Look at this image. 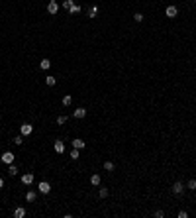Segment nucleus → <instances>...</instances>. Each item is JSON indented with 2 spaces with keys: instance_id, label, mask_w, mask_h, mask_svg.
Instances as JSON below:
<instances>
[{
  "instance_id": "obj_4",
  "label": "nucleus",
  "mask_w": 196,
  "mask_h": 218,
  "mask_svg": "<svg viewBox=\"0 0 196 218\" xmlns=\"http://www.w3.org/2000/svg\"><path fill=\"white\" fill-rule=\"evenodd\" d=\"M33 132V126L32 124H22V126H20V134H22V136H30V134Z\"/></svg>"
},
{
  "instance_id": "obj_1",
  "label": "nucleus",
  "mask_w": 196,
  "mask_h": 218,
  "mask_svg": "<svg viewBox=\"0 0 196 218\" xmlns=\"http://www.w3.org/2000/svg\"><path fill=\"white\" fill-rule=\"evenodd\" d=\"M37 191H39L41 195H49V192H51V185H49L47 181H41L39 185H37Z\"/></svg>"
},
{
  "instance_id": "obj_20",
  "label": "nucleus",
  "mask_w": 196,
  "mask_h": 218,
  "mask_svg": "<svg viewBox=\"0 0 196 218\" xmlns=\"http://www.w3.org/2000/svg\"><path fill=\"white\" fill-rule=\"evenodd\" d=\"M186 189H190V191H196V179H190V181L186 183Z\"/></svg>"
},
{
  "instance_id": "obj_23",
  "label": "nucleus",
  "mask_w": 196,
  "mask_h": 218,
  "mask_svg": "<svg viewBox=\"0 0 196 218\" xmlns=\"http://www.w3.org/2000/svg\"><path fill=\"white\" fill-rule=\"evenodd\" d=\"M104 169L106 171H114V161H106L104 163Z\"/></svg>"
},
{
  "instance_id": "obj_22",
  "label": "nucleus",
  "mask_w": 196,
  "mask_h": 218,
  "mask_svg": "<svg viewBox=\"0 0 196 218\" xmlns=\"http://www.w3.org/2000/svg\"><path fill=\"white\" fill-rule=\"evenodd\" d=\"M78 152H81V149H75V148H73V152L69 153V157L73 159V161H75V159H78Z\"/></svg>"
},
{
  "instance_id": "obj_9",
  "label": "nucleus",
  "mask_w": 196,
  "mask_h": 218,
  "mask_svg": "<svg viewBox=\"0 0 196 218\" xmlns=\"http://www.w3.org/2000/svg\"><path fill=\"white\" fill-rule=\"evenodd\" d=\"M73 116H75V118H85V116H86V108H77V110H75L73 112Z\"/></svg>"
},
{
  "instance_id": "obj_5",
  "label": "nucleus",
  "mask_w": 196,
  "mask_h": 218,
  "mask_svg": "<svg viewBox=\"0 0 196 218\" xmlns=\"http://www.w3.org/2000/svg\"><path fill=\"white\" fill-rule=\"evenodd\" d=\"M47 12H49V14H51V16H55L57 12H59V4H57L55 0H51V2L47 4Z\"/></svg>"
},
{
  "instance_id": "obj_6",
  "label": "nucleus",
  "mask_w": 196,
  "mask_h": 218,
  "mask_svg": "<svg viewBox=\"0 0 196 218\" xmlns=\"http://www.w3.org/2000/svg\"><path fill=\"white\" fill-rule=\"evenodd\" d=\"M173 192H174V195H182V192H184V185H182L181 181H177L173 185Z\"/></svg>"
},
{
  "instance_id": "obj_16",
  "label": "nucleus",
  "mask_w": 196,
  "mask_h": 218,
  "mask_svg": "<svg viewBox=\"0 0 196 218\" xmlns=\"http://www.w3.org/2000/svg\"><path fill=\"white\" fill-rule=\"evenodd\" d=\"M26 200L28 203H33V200H35V191H28L26 192Z\"/></svg>"
},
{
  "instance_id": "obj_11",
  "label": "nucleus",
  "mask_w": 196,
  "mask_h": 218,
  "mask_svg": "<svg viewBox=\"0 0 196 218\" xmlns=\"http://www.w3.org/2000/svg\"><path fill=\"white\" fill-rule=\"evenodd\" d=\"M26 216V208H22V206H18L14 210V218H24Z\"/></svg>"
},
{
  "instance_id": "obj_10",
  "label": "nucleus",
  "mask_w": 196,
  "mask_h": 218,
  "mask_svg": "<svg viewBox=\"0 0 196 218\" xmlns=\"http://www.w3.org/2000/svg\"><path fill=\"white\" fill-rule=\"evenodd\" d=\"M53 149H55L57 153H63V152H65V144H63L61 140H57V141H55V145H53Z\"/></svg>"
},
{
  "instance_id": "obj_14",
  "label": "nucleus",
  "mask_w": 196,
  "mask_h": 218,
  "mask_svg": "<svg viewBox=\"0 0 196 218\" xmlns=\"http://www.w3.org/2000/svg\"><path fill=\"white\" fill-rule=\"evenodd\" d=\"M98 16V6H90L88 8V18H96Z\"/></svg>"
},
{
  "instance_id": "obj_15",
  "label": "nucleus",
  "mask_w": 196,
  "mask_h": 218,
  "mask_svg": "<svg viewBox=\"0 0 196 218\" xmlns=\"http://www.w3.org/2000/svg\"><path fill=\"white\" fill-rule=\"evenodd\" d=\"M100 181H102V179H100V175H98V173H94L92 177H90V183H92L94 187H98V185H100Z\"/></svg>"
},
{
  "instance_id": "obj_26",
  "label": "nucleus",
  "mask_w": 196,
  "mask_h": 218,
  "mask_svg": "<svg viewBox=\"0 0 196 218\" xmlns=\"http://www.w3.org/2000/svg\"><path fill=\"white\" fill-rule=\"evenodd\" d=\"M133 20H135V22H143V14H141V12H135V14H133Z\"/></svg>"
},
{
  "instance_id": "obj_17",
  "label": "nucleus",
  "mask_w": 196,
  "mask_h": 218,
  "mask_svg": "<svg viewBox=\"0 0 196 218\" xmlns=\"http://www.w3.org/2000/svg\"><path fill=\"white\" fill-rule=\"evenodd\" d=\"M55 83H57L55 77H51V75H49V77H45V85H47V87H53Z\"/></svg>"
},
{
  "instance_id": "obj_28",
  "label": "nucleus",
  "mask_w": 196,
  "mask_h": 218,
  "mask_svg": "<svg viewBox=\"0 0 196 218\" xmlns=\"http://www.w3.org/2000/svg\"><path fill=\"white\" fill-rule=\"evenodd\" d=\"M178 218H188V212H184V210H181V212H178Z\"/></svg>"
},
{
  "instance_id": "obj_19",
  "label": "nucleus",
  "mask_w": 196,
  "mask_h": 218,
  "mask_svg": "<svg viewBox=\"0 0 196 218\" xmlns=\"http://www.w3.org/2000/svg\"><path fill=\"white\" fill-rule=\"evenodd\" d=\"M61 102H63V106H69V104L73 102V98H71V94H65L63 98H61Z\"/></svg>"
},
{
  "instance_id": "obj_30",
  "label": "nucleus",
  "mask_w": 196,
  "mask_h": 218,
  "mask_svg": "<svg viewBox=\"0 0 196 218\" xmlns=\"http://www.w3.org/2000/svg\"><path fill=\"white\" fill-rule=\"evenodd\" d=\"M4 187V179H0V189H2Z\"/></svg>"
},
{
  "instance_id": "obj_13",
  "label": "nucleus",
  "mask_w": 196,
  "mask_h": 218,
  "mask_svg": "<svg viewBox=\"0 0 196 218\" xmlns=\"http://www.w3.org/2000/svg\"><path fill=\"white\" fill-rule=\"evenodd\" d=\"M39 67H41V69H43V71H47L49 67H51V61H49L47 57H45V59H41V61H39Z\"/></svg>"
},
{
  "instance_id": "obj_25",
  "label": "nucleus",
  "mask_w": 196,
  "mask_h": 218,
  "mask_svg": "<svg viewBox=\"0 0 196 218\" xmlns=\"http://www.w3.org/2000/svg\"><path fill=\"white\" fill-rule=\"evenodd\" d=\"M73 4H75L73 0H65V2H63V8H65L67 12H69V10H71V6H73Z\"/></svg>"
},
{
  "instance_id": "obj_12",
  "label": "nucleus",
  "mask_w": 196,
  "mask_h": 218,
  "mask_svg": "<svg viewBox=\"0 0 196 218\" xmlns=\"http://www.w3.org/2000/svg\"><path fill=\"white\" fill-rule=\"evenodd\" d=\"M8 175H10V177H16V175H18V167H16L14 163L8 165Z\"/></svg>"
},
{
  "instance_id": "obj_3",
  "label": "nucleus",
  "mask_w": 196,
  "mask_h": 218,
  "mask_svg": "<svg viewBox=\"0 0 196 218\" xmlns=\"http://www.w3.org/2000/svg\"><path fill=\"white\" fill-rule=\"evenodd\" d=\"M165 16H167V18H177V16H178V8L177 6H167Z\"/></svg>"
},
{
  "instance_id": "obj_8",
  "label": "nucleus",
  "mask_w": 196,
  "mask_h": 218,
  "mask_svg": "<svg viewBox=\"0 0 196 218\" xmlns=\"http://www.w3.org/2000/svg\"><path fill=\"white\" fill-rule=\"evenodd\" d=\"M22 183H24V185H32V183H33V173L22 175Z\"/></svg>"
},
{
  "instance_id": "obj_21",
  "label": "nucleus",
  "mask_w": 196,
  "mask_h": 218,
  "mask_svg": "<svg viewBox=\"0 0 196 218\" xmlns=\"http://www.w3.org/2000/svg\"><path fill=\"white\" fill-rule=\"evenodd\" d=\"M78 12H81V6H78V4H73L71 10H69V14H78Z\"/></svg>"
},
{
  "instance_id": "obj_7",
  "label": "nucleus",
  "mask_w": 196,
  "mask_h": 218,
  "mask_svg": "<svg viewBox=\"0 0 196 218\" xmlns=\"http://www.w3.org/2000/svg\"><path fill=\"white\" fill-rule=\"evenodd\" d=\"M85 145H86V144L81 140V138H75V140H73V148H75V149H85Z\"/></svg>"
},
{
  "instance_id": "obj_29",
  "label": "nucleus",
  "mask_w": 196,
  "mask_h": 218,
  "mask_svg": "<svg viewBox=\"0 0 196 218\" xmlns=\"http://www.w3.org/2000/svg\"><path fill=\"white\" fill-rule=\"evenodd\" d=\"M155 216H157V218H163L165 212H163V210H155Z\"/></svg>"
},
{
  "instance_id": "obj_2",
  "label": "nucleus",
  "mask_w": 196,
  "mask_h": 218,
  "mask_svg": "<svg viewBox=\"0 0 196 218\" xmlns=\"http://www.w3.org/2000/svg\"><path fill=\"white\" fill-rule=\"evenodd\" d=\"M14 153H12V152H4L2 153V157H0V159H2V163H6V165H10V163H14Z\"/></svg>"
},
{
  "instance_id": "obj_27",
  "label": "nucleus",
  "mask_w": 196,
  "mask_h": 218,
  "mask_svg": "<svg viewBox=\"0 0 196 218\" xmlns=\"http://www.w3.org/2000/svg\"><path fill=\"white\" fill-rule=\"evenodd\" d=\"M57 124H67V116H57Z\"/></svg>"
},
{
  "instance_id": "obj_24",
  "label": "nucleus",
  "mask_w": 196,
  "mask_h": 218,
  "mask_svg": "<svg viewBox=\"0 0 196 218\" xmlns=\"http://www.w3.org/2000/svg\"><path fill=\"white\" fill-rule=\"evenodd\" d=\"M14 144H16V145H22V144H24V136H22V134L14 138Z\"/></svg>"
},
{
  "instance_id": "obj_18",
  "label": "nucleus",
  "mask_w": 196,
  "mask_h": 218,
  "mask_svg": "<svg viewBox=\"0 0 196 218\" xmlns=\"http://www.w3.org/2000/svg\"><path fill=\"white\" fill-rule=\"evenodd\" d=\"M98 196H100V199H106V196H108V189L106 187H100L98 189Z\"/></svg>"
}]
</instances>
